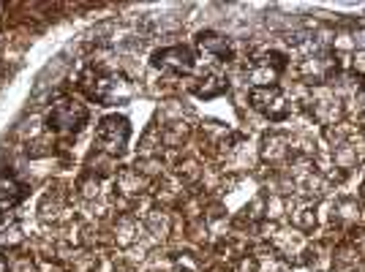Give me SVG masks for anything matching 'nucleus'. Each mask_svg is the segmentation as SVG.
I'll return each mask as SVG.
<instances>
[{
	"label": "nucleus",
	"instance_id": "obj_1",
	"mask_svg": "<svg viewBox=\"0 0 365 272\" xmlns=\"http://www.w3.org/2000/svg\"><path fill=\"white\" fill-rule=\"evenodd\" d=\"M82 88L91 95L93 101L98 104H126L131 95H134V88L126 77L120 74H93V71H85L82 77Z\"/></svg>",
	"mask_w": 365,
	"mask_h": 272
},
{
	"label": "nucleus",
	"instance_id": "obj_2",
	"mask_svg": "<svg viewBox=\"0 0 365 272\" xmlns=\"http://www.w3.org/2000/svg\"><path fill=\"white\" fill-rule=\"evenodd\" d=\"M85 120H88V109L74 98L57 101L46 117L49 131H55V134H77L85 126Z\"/></svg>",
	"mask_w": 365,
	"mask_h": 272
},
{
	"label": "nucleus",
	"instance_id": "obj_3",
	"mask_svg": "<svg viewBox=\"0 0 365 272\" xmlns=\"http://www.w3.org/2000/svg\"><path fill=\"white\" fill-rule=\"evenodd\" d=\"M248 101H251V106L256 112H262L270 120H283L289 115V101H286V95L278 90L275 85H270V88H254L251 95H248Z\"/></svg>",
	"mask_w": 365,
	"mask_h": 272
},
{
	"label": "nucleus",
	"instance_id": "obj_4",
	"mask_svg": "<svg viewBox=\"0 0 365 272\" xmlns=\"http://www.w3.org/2000/svg\"><path fill=\"white\" fill-rule=\"evenodd\" d=\"M129 136H131L129 120H126V117H118V115L104 117V120H101V126H98V131H95L98 144H101L104 150H109V153H120V150L126 147Z\"/></svg>",
	"mask_w": 365,
	"mask_h": 272
},
{
	"label": "nucleus",
	"instance_id": "obj_5",
	"mask_svg": "<svg viewBox=\"0 0 365 272\" xmlns=\"http://www.w3.org/2000/svg\"><path fill=\"white\" fill-rule=\"evenodd\" d=\"M194 63H196V55L188 46H167V49H158L153 55V66L156 68L175 71V74H188L194 68Z\"/></svg>",
	"mask_w": 365,
	"mask_h": 272
},
{
	"label": "nucleus",
	"instance_id": "obj_6",
	"mask_svg": "<svg viewBox=\"0 0 365 272\" xmlns=\"http://www.w3.org/2000/svg\"><path fill=\"white\" fill-rule=\"evenodd\" d=\"M199 46H202V49H207V52H213V55H216V57H221V60H227L229 55H232L227 39H224V36H218V33H213V30L199 33Z\"/></svg>",
	"mask_w": 365,
	"mask_h": 272
},
{
	"label": "nucleus",
	"instance_id": "obj_7",
	"mask_svg": "<svg viewBox=\"0 0 365 272\" xmlns=\"http://www.w3.org/2000/svg\"><path fill=\"white\" fill-rule=\"evenodd\" d=\"M199 82L202 85H196L194 90H196V95H202V98H216V95H221V93L227 90V82H224L221 74H207Z\"/></svg>",
	"mask_w": 365,
	"mask_h": 272
},
{
	"label": "nucleus",
	"instance_id": "obj_8",
	"mask_svg": "<svg viewBox=\"0 0 365 272\" xmlns=\"http://www.w3.org/2000/svg\"><path fill=\"white\" fill-rule=\"evenodd\" d=\"M25 196V188L17 185V182H0V213L14 207L19 199Z\"/></svg>",
	"mask_w": 365,
	"mask_h": 272
},
{
	"label": "nucleus",
	"instance_id": "obj_9",
	"mask_svg": "<svg viewBox=\"0 0 365 272\" xmlns=\"http://www.w3.org/2000/svg\"><path fill=\"white\" fill-rule=\"evenodd\" d=\"M0 272H8V264H6V256H0Z\"/></svg>",
	"mask_w": 365,
	"mask_h": 272
},
{
	"label": "nucleus",
	"instance_id": "obj_10",
	"mask_svg": "<svg viewBox=\"0 0 365 272\" xmlns=\"http://www.w3.org/2000/svg\"><path fill=\"white\" fill-rule=\"evenodd\" d=\"M360 98H363V104H365V90H363V95H360Z\"/></svg>",
	"mask_w": 365,
	"mask_h": 272
}]
</instances>
